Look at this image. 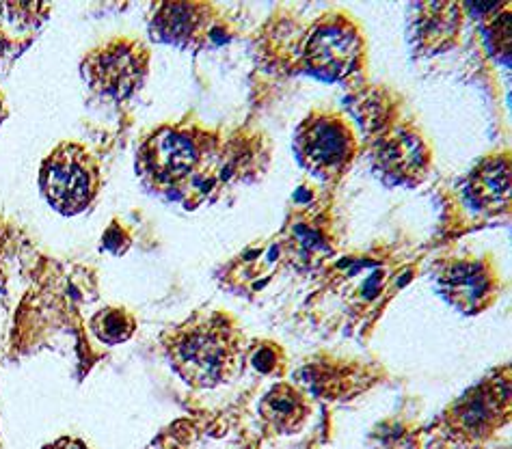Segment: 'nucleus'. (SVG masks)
<instances>
[{
  "instance_id": "10",
  "label": "nucleus",
  "mask_w": 512,
  "mask_h": 449,
  "mask_svg": "<svg viewBox=\"0 0 512 449\" xmlns=\"http://www.w3.org/2000/svg\"><path fill=\"white\" fill-rule=\"evenodd\" d=\"M463 24V9L454 3H424L415 7L411 20L413 39L426 54L448 50L458 37Z\"/></svg>"
},
{
  "instance_id": "5",
  "label": "nucleus",
  "mask_w": 512,
  "mask_h": 449,
  "mask_svg": "<svg viewBox=\"0 0 512 449\" xmlns=\"http://www.w3.org/2000/svg\"><path fill=\"white\" fill-rule=\"evenodd\" d=\"M366 42L353 18L331 11L314 22L307 33L303 57L309 70L327 80H342L361 65Z\"/></svg>"
},
{
  "instance_id": "3",
  "label": "nucleus",
  "mask_w": 512,
  "mask_h": 449,
  "mask_svg": "<svg viewBox=\"0 0 512 449\" xmlns=\"http://www.w3.org/2000/svg\"><path fill=\"white\" fill-rule=\"evenodd\" d=\"M100 167L87 147L65 141L50 152L39 173L48 203L61 214L87 210L100 193Z\"/></svg>"
},
{
  "instance_id": "7",
  "label": "nucleus",
  "mask_w": 512,
  "mask_h": 449,
  "mask_svg": "<svg viewBox=\"0 0 512 449\" xmlns=\"http://www.w3.org/2000/svg\"><path fill=\"white\" fill-rule=\"evenodd\" d=\"M439 288L456 309L474 316L495 301L500 292V279L489 262L456 260L443 268Z\"/></svg>"
},
{
  "instance_id": "1",
  "label": "nucleus",
  "mask_w": 512,
  "mask_h": 449,
  "mask_svg": "<svg viewBox=\"0 0 512 449\" xmlns=\"http://www.w3.org/2000/svg\"><path fill=\"white\" fill-rule=\"evenodd\" d=\"M173 370L188 385L219 387L234 380L245 363V337L223 314H199L165 337Z\"/></svg>"
},
{
  "instance_id": "9",
  "label": "nucleus",
  "mask_w": 512,
  "mask_h": 449,
  "mask_svg": "<svg viewBox=\"0 0 512 449\" xmlns=\"http://www.w3.org/2000/svg\"><path fill=\"white\" fill-rule=\"evenodd\" d=\"M152 33L160 42L197 46L214 33V9L206 3H163L156 7Z\"/></svg>"
},
{
  "instance_id": "13",
  "label": "nucleus",
  "mask_w": 512,
  "mask_h": 449,
  "mask_svg": "<svg viewBox=\"0 0 512 449\" xmlns=\"http://www.w3.org/2000/svg\"><path fill=\"white\" fill-rule=\"evenodd\" d=\"M309 411H312V406H309L307 398L288 383L275 385L260 404V415L266 426L279 434L299 432L305 426Z\"/></svg>"
},
{
  "instance_id": "2",
  "label": "nucleus",
  "mask_w": 512,
  "mask_h": 449,
  "mask_svg": "<svg viewBox=\"0 0 512 449\" xmlns=\"http://www.w3.org/2000/svg\"><path fill=\"white\" fill-rule=\"evenodd\" d=\"M214 141L197 126H163L139 149V171L156 186H180L206 165Z\"/></svg>"
},
{
  "instance_id": "6",
  "label": "nucleus",
  "mask_w": 512,
  "mask_h": 449,
  "mask_svg": "<svg viewBox=\"0 0 512 449\" xmlns=\"http://www.w3.org/2000/svg\"><path fill=\"white\" fill-rule=\"evenodd\" d=\"M150 67V50L134 39L119 37L87 54L83 72L87 83L102 95L126 100L137 91Z\"/></svg>"
},
{
  "instance_id": "15",
  "label": "nucleus",
  "mask_w": 512,
  "mask_h": 449,
  "mask_svg": "<svg viewBox=\"0 0 512 449\" xmlns=\"http://www.w3.org/2000/svg\"><path fill=\"white\" fill-rule=\"evenodd\" d=\"M281 359L277 355L275 346H260L251 352V365L262 374H273L279 370Z\"/></svg>"
},
{
  "instance_id": "16",
  "label": "nucleus",
  "mask_w": 512,
  "mask_h": 449,
  "mask_svg": "<svg viewBox=\"0 0 512 449\" xmlns=\"http://www.w3.org/2000/svg\"><path fill=\"white\" fill-rule=\"evenodd\" d=\"M48 449H87L80 441H74V439H63L59 441L55 447H48Z\"/></svg>"
},
{
  "instance_id": "4",
  "label": "nucleus",
  "mask_w": 512,
  "mask_h": 449,
  "mask_svg": "<svg viewBox=\"0 0 512 449\" xmlns=\"http://www.w3.org/2000/svg\"><path fill=\"white\" fill-rule=\"evenodd\" d=\"M301 165L322 180L342 175L357 156L359 141L350 121L335 111H314L294 134Z\"/></svg>"
},
{
  "instance_id": "12",
  "label": "nucleus",
  "mask_w": 512,
  "mask_h": 449,
  "mask_svg": "<svg viewBox=\"0 0 512 449\" xmlns=\"http://www.w3.org/2000/svg\"><path fill=\"white\" fill-rule=\"evenodd\" d=\"M376 158L385 171L398 175V178H407V175L424 173L430 162V152L420 134L398 128L381 141Z\"/></svg>"
},
{
  "instance_id": "11",
  "label": "nucleus",
  "mask_w": 512,
  "mask_h": 449,
  "mask_svg": "<svg viewBox=\"0 0 512 449\" xmlns=\"http://www.w3.org/2000/svg\"><path fill=\"white\" fill-rule=\"evenodd\" d=\"M467 193L474 206L487 212H502L510 206V158L491 154L482 158L467 180Z\"/></svg>"
},
{
  "instance_id": "14",
  "label": "nucleus",
  "mask_w": 512,
  "mask_h": 449,
  "mask_svg": "<svg viewBox=\"0 0 512 449\" xmlns=\"http://www.w3.org/2000/svg\"><path fill=\"white\" fill-rule=\"evenodd\" d=\"M137 324L134 318L128 314L126 309L121 307H106L100 309L96 316L91 318V331L96 335L102 344L106 346H117L124 344L132 337Z\"/></svg>"
},
{
  "instance_id": "8",
  "label": "nucleus",
  "mask_w": 512,
  "mask_h": 449,
  "mask_svg": "<svg viewBox=\"0 0 512 449\" xmlns=\"http://www.w3.org/2000/svg\"><path fill=\"white\" fill-rule=\"evenodd\" d=\"M510 385L506 378H495L471 389L450 411V424L467 437H484L502 424L510 408Z\"/></svg>"
}]
</instances>
